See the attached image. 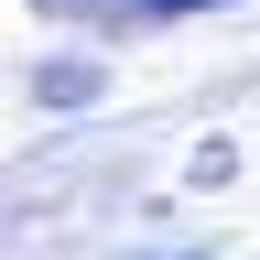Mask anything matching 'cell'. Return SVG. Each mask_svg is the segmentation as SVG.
<instances>
[{"instance_id":"1","label":"cell","mask_w":260,"mask_h":260,"mask_svg":"<svg viewBox=\"0 0 260 260\" xmlns=\"http://www.w3.org/2000/svg\"><path fill=\"white\" fill-rule=\"evenodd\" d=\"M119 11H152L162 22V11H217V0H119Z\"/></svg>"}]
</instances>
